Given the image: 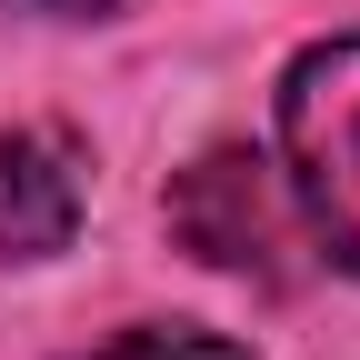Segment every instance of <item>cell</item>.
Returning a JSON list of instances; mask_svg holds the SVG:
<instances>
[{"label":"cell","instance_id":"6da1fadb","mask_svg":"<svg viewBox=\"0 0 360 360\" xmlns=\"http://www.w3.org/2000/svg\"><path fill=\"white\" fill-rule=\"evenodd\" d=\"M281 160L290 200L340 270H360V40H321L281 80Z\"/></svg>","mask_w":360,"mask_h":360},{"label":"cell","instance_id":"7a4b0ae2","mask_svg":"<svg viewBox=\"0 0 360 360\" xmlns=\"http://www.w3.org/2000/svg\"><path fill=\"white\" fill-rule=\"evenodd\" d=\"M170 231L210 270H260V281H281L290 210H281V191H270V170L250 150H210V160H191L170 180Z\"/></svg>","mask_w":360,"mask_h":360},{"label":"cell","instance_id":"3957f363","mask_svg":"<svg viewBox=\"0 0 360 360\" xmlns=\"http://www.w3.org/2000/svg\"><path fill=\"white\" fill-rule=\"evenodd\" d=\"M80 200H90V180H80V141H70V130H51V120L0 130V250H11V260L70 250Z\"/></svg>","mask_w":360,"mask_h":360},{"label":"cell","instance_id":"277c9868","mask_svg":"<svg viewBox=\"0 0 360 360\" xmlns=\"http://www.w3.org/2000/svg\"><path fill=\"white\" fill-rule=\"evenodd\" d=\"M80 360H250V350L220 340V330H120V340L80 350Z\"/></svg>","mask_w":360,"mask_h":360},{"label":"cell","instance_id":"5b68a950","mask_svg":"<svg viewBox=\"0 0 360 360\" xmlns=\"http://www.w3.org/2000/svg\"><path fill=\"white\" fill-rule=\"evenodd\" d=\"M20 11H51V20H90V11H110V0H20Z\"/></svg>","mask_w":360,"mask_h":360}]
</instances>
